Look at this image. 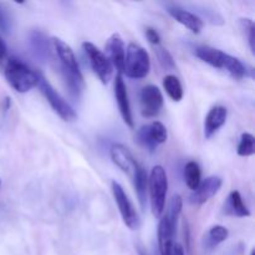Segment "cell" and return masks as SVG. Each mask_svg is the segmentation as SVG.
Masks as SVG:
<instances>
[{
	"label": "cell",
	"instance_id": "cell-1",
	"mask_svg": "<svg viewBox=\"0 0 255 255\" xmlns=\"http://www.w3.org/2000/svg\"><path fill=\"white\" fill-rule=\"evenodd\" d=\"M196 55L202 60L207 62L211 66L217 67V69H224L234 77V79H243L247 76V69L241 60L237 57L231 56L229 54H226L224 51L214 47L207 46H198L196 49Z\"/></svg>",
	"mask_w": 255,
	"mask_h": 255
},
{
	"label": "cell",
	"instance_id": "cell-2",
	"mask_svg": "<svg viewBox=\"0 0 255 255\" xmlns=\"http://www.w3.org/2000/svg\"><path fill=\"white\" fill-rule=\"evenodd\" d=\"M5 79L16 92L24 94L37 85L39 72L34 71L29 65L17 57H10L5 66Z\"/></svg>",
	"mask_w": 255,
	"mask_h": 255
},
{
	"label": "cell",
	"instance_id": "cell-3",
	"mask_svg": "<svg viewBox=\"0 0 255 255\" xmlns=\"http://www.w3.org/2000/svg\"><path fill=\"white\" fill-rule=\"evenodd\" d=\"M148 189L152 213L156 218H159L163 214L167 189H168V179L162 166H156L152 168L148 178Z\"/></svg>",
	"mask_w": 255,
	"mask_h": 255
},
{
	"label": "cell",
	"instance_id": "cell-4",
	"mask_svg": "<svg viewBox=\"0 0 255 255\" xmlns=\"http://www.w3.org/2000/svg\"><path fill=\"white\" fill-rule=\"evenodd\" d=\"M151 69V60L148 52L139 45L128 44L125 56L124 72L131 79H144Z\"/></svg>",
	"mask_w": 255,
	"mask_h": 255
},
{
	"label": "cell",
	"instance_id": "cell-5",
	"mask_svg": "<svg viewBox=\"0 0 255 255\" xmlns=\"http://www.w3.org/2000/svg\"><path fill=\"white\" fill-rule=\"evenodd\" d=\"M36 86L39 87L40 92L44 95L45 99H46L47 102L50 104V106L52 107V110H54L64 121L72 122L76 120L77 115L76 112L74 111V109L67 104L66 100H65L64 97L51 86V84H50L41 74H39Z\"/></svg>",
	"mask_w": 255,
	"mask_h": 255
},
{
	"label": "cell",
	"instance_id": "cell-6",
	"mask_svg": "<svg viewBox=\"0 0 255 255\" xmlns=\"http://www.w3.org/2000/svg\"><path fill=\"white\" fill-rule=\"evenodd\" d=\"M82 47H84L85 52H86L87 57H89L90 65H91L95 74L99 76L102 84H109L112 77V72H114V66H112L109 57L96 45H94L90 41H85L82 44Z\"/></svg>",
	"mask_w": 255,
	"mask_h": 255
},
{
	"label": "cell",
	"instance_id": "cell-7",
	"mask_svg": "<svg viewBox=\"0 0 255 255\" xmlns=\"http://www.w3.org/2000/svg\"><path fill=\"white\" fill-rule=\"evenodd\" d=\"M112 193H114V198L116 201L117 207L120 209L124 223L128 227L131 231H137L139 228V218L137 214L136 209H134L133 204L129 201L128 196L126 194L125 189L122 188L121 184L119 182L114 181L111 183Z\"/></svg>",
	"mask_w": 255,
	"mask_h": 255
},
{
	"label": "cell",
	"instance_id": "cell-8",
	"mask_svg": "<svg viewBox=\"0 0 255 255\" xmlns=\"http://www.w3.org/2000/svg\"><path fill=\"white\" fill-rule=\"evenodd\" d=\"M141 114L144 117H156L163 106V95L154 85L143 87L139 94Z\"/></svg>",
	"mask_w": 255,
	"mask_h": 255
},
{
	"label": "cell",
	"instance_id": "cell-9",
	"mask_svg": "<svg viewBox=\"0 0 255 255\" xmlns=\"http://www.w3.org/2000/svg\"><path fill=\"white\" fill-rule=\"evenodd\" d=\"M52 45H54V49L56 51L57 57H59L60 62H61L62 72L71 74L77 77H82L81 71H80L79 62H77L76 56H75L74 51L70 47V45H67L64 40L59 39V37H54L52 39Z\"/></svg>",
	"mask_w": 255,
	"mask_h": 255
},
{
	"label": "cell",
	"instance_id": "cell-10",
	"mask_svg": "<svg viewBox=\"0 0 255 255\" xmlns=\"http://www.w3.org/2000/svg\"><path fill=\"white\" fill-rule=\"evenodd\" d=\"M223 181L222 178L217 176L208 177L201 182L198 188L193 191V193L189 196V202L194 206H202V204L207 203L211 198H213L221 189Z\"/></svg>",
	"mask_w": 255,
	"mask_h": 255
},
{
	"label": "cell",
	"instance_id": "cell-11",
	"mask_svg": "<svg viewBox=\"0 0 255 255\" xmlns=\"http://www.w3.org/2000/svg\"><path fill=\"white\" fill-rule=\"evenodd\" d=\"M111 158L112 162H114L122 172H125L127 176L133 177L134 171H136L137 166H138V162L134 159L131 151H129L126 146L120 143L114 144V146L111 147Z\"/></svg>",
	"mask_w": 255,
	"mask_h": 255
},
{
	"label": "cell",
	"instance_id": "cell-12",
	"mask_svg": "<svg viewBox=\"0 0 255 255\" xmlns=\"http://www.w3.org/2000/svg\"><path fill=\"white\" fill-rule=\"evenodd\" d=\"M115 96H116L117 106H119L120 114L124 119L125 124L133 128V119H132L131 105L128 100V92H127L126 84H125L122 75H117L116 81H115Z\"/></svg>",
	"mask_w": 255,
	"mask_h": 255
},
{
	"label": "cell",
	"instance_id": "cell-13",
	"mask_svg": "<svg viewBox=\"0 0 255 255\" xmlns=\"http://www.w3.org/2000/svg\"><path fill=\"white\" fill-rule=\"evenodd\" d=\"M106 51L109 54V60L111 61L112 66L116 67L119 74L124 72L125 67V56H126V47L122 37L119 34H112L111 37L107 40Z\"/></svg>",
	"mask_w": 255,
	"mask_h": 255
},
{
	"label": "cell",
	"instance_id": "cell-14",
	"mask_svg": "<svg viewBox=\"0 0 255 255\" xmlns=\"http://www.w3.org/2000/svg\"><path fill=\"white\" fill-rule=\"evenodd\" d=\"M167 11L172 15L173 19H176L179 24L184 25L187 29L191 30L194 34H199L202 31L204 26V22L198 15L193 14V12L188 11L186 9H182V7L177 6V5H172V6H168V10Z\"/></svg>",
	"mask_w": 255,
	"mask_h": 255
},
{
	"label": "cell",
	"instance_id": "cell-15",
	"mask_svg": "<svg viewBox=\"0 0 255 255\" xmlns=\"http://www.w3.org/2000/svg\"><path fill=\"white\" fill-rule=\"evenodd\" d=\"M228 111L223 106H216L208 112L204 121V136L206 138H211L227 121Z\"/></svg>",
	"mask_w": 255,
	"mask_h": 255
},
{
	"label": "cell",
	"instance_id": "cell-16",
	"mask_svg": "<svg viewBox=\"0 0 255 255\" xmlns=\"http://www.w3.org/2000/svg\"><path fill=\"white\" fill-rule=\"evenodd\" d=\"M29 47L39 61H47L50 57V45L44 32L34 30L29 35Z\"/></svg>",
	"mask_w": 255,
	"mask_h": 255
},
{
	"label": "cell",
	"instance_id": "cell-17",
	"mask_svg": "<svg viewBox=\"0 0 255 255\" xmlns=\"http://www.w3.org/2000/svg\"><path fill=\"white\" fill-rule=\"evenodd\" d=\"M174 233L176 232L171 227L167 217H163L158 224V247L161 255H172Z\"/></svg>",
	"mask_w": 255,
	"mask_h": 255
},
{
	"label": "cell",
	"instance_id": "cell-18",
	"mask_svg": "<svg viewBox=\"0 0 255 255\" xmlns=\"http://www.w3.org/2000/svg\"><path fill=\"white\" fill-rule=\"evenodd\" d=\"M132 179H133V184L134 188H136L137 196H138L139 203H141V206L144 208V206H146L147 189H148V177H147L146 171H144L143 167H142L141 164L137 166Z\"/></svg>",
	"mask_w": 255,
	"mask_h": 255
},
{
	"label": "cell",
	"instance_id": "cell-19",
	"mask_svg": "<svg viewBox=\"0 0 255 255\" xmlns=\"http://www.w3.org/2000/svg\"><path fill=\"white\" fill-rule=\"evenodd\" d=\"M184 181L187 187L192 191H196L202 182V171L201 167L197 162L191 161L184 167Z\"/></svg>",
	"mask_w": 255,
	"mask_h": 255
},
{
	"label": "cell",
	"instance_id": "cell-20",
	"mask_svg": "<svg viewBox=\"0 0 255 255\" xmlns=\"http://www.w3.org/2000/svg\"><path fill=\"white\" fill-rule=\"evenodd\" d=\"M228 212L231 214H233V216L241 217V218L251 216V212H249L248 207L244 204L243 198H242L241 193L238 191H233L231 193V196L228 198Z\"/></svg>",
	"mask_w": 255,
	"mask_h": 255
},
{
	"label": "cell",
	"instance_id": "cell-21",
	"mask_svg": "<svg viewBox=\"0 0 255 255\" xmlns=\"http://www.w3.org/2000/svg\"><path fill=\"white\" fill-rule=\"evenodd\" d=\"M163 87L167 95L173 101H181L182 97H183V89H182V84L178 77L174 76V75H167L163 79Z\"/></svg>",
	"mask_w": 255,
	"mask_h": 255
},
{
	"label": "cell",
	"instance_id": "cell-22",
	"mask_svg": "<svg viewBox=\"0 0 255 255\" xmlns=\"http://www.w3.org/2000/svg\"><path fill=\"white\" fill-rule=\"evenodd\" d=\"M182 204H183V201H182V197L181 196H174L172 198L171 204H169V209H168V213H167V219H168L169 224L171 227L173 228V231L176 232L177 229V222H178L179 216H181V212H182Z\"/></svg>",
	"mask_w": 255,
	"mask_h": 255
},
{
	"label": "cell",
	"instance_id": "cell-23",
	"mask_svg": "<svg viewBox=\"0 0 255 255\" xmlns=\"http://www.w3.org/2000/svg\"><path fill=\"white\" fill-rule=\"evenodd\" d=\"M237 152L242 157L253 156L255 153V138L253 134L247 133V132L242 134L241 142H239Z\"/></svg>",
	"mask_w": 255,
	"mask_h": 255
},
{
	"label": "cell",
	"instance_id": "cell-24",
	"mask_svg": "<svg viewBox=\"0 0 255 255\" xmlns=\"http://www.w3.org/2000/svg\"><path fill=\"white\" fill-rule=\"evenodd\" d=\"M148 131L149 136H151L152 141L158 146V144L164 143L167 141V129L164 127L163 124L158 121L152 122L151 125H148Z\"/></svg>",
	"mask_w": 255,
	"mask_h": 255
},
{
	"label": "cell",
	"instance_id": "cell-25",
	"mask_svg": "<svg viewBox=\"0 0 255 255\" xmlns=\"http://www.w3.org/2000/svg\"><path fill=\"white\" fill-rule=\"evenodd\" d=\"M229 236V232L226 227L223 226H214L209 229L208 232V243L211 247L218 246L222 242L227 241Z\"/></svg>",
	"mask_w": 255,
	"mask_h": 255
},
{
	"label": "cell",
	"instance_id": "cell-26",
	"mask_svg": "<svg viewBox=\"0 0 255 255\" xmlns=\"http://www.w3.org/2000/svg\"><path fill=\"white\" fill-rule=\"evenodd\" d=\"M137 139H138L139 144H141V146H143L144 148L148 149V151L153 152L154 149L157 148V144L152 141L151 136H149L148 125H146V126H142L141 128L138 129V133H137Z\"/></svg>",
	"mask_w": 255,
	"mask_h": 255
},
{
	"label": "cell",
	"instance_id": "cell-27",
	"mask_svg": "<svg viewBox=\"0 0 255 255\" xmlns=\"http://www.w3.org/2000/svg\"><path fill=\"white\" fill-rule=\"evenodd\" d=\"M156 54H157V57H158L159 64L162 65V67H164V69H174L173 57H172V55L169 54L168 50L162 47L161 45H158L156 50Z\"/></svg>",
	"mask_w": 255,
	"mask_h": 255
},
{
	"label": "cell",
	"instance_id": "cell-28",
	"mask_svg": "<svg viewBox=\"0 0 255 255\" xmlns=\"http://www.w3.org/2000/svg\"><path fill=\"white\" fill-rule=\"evenodd\" d=\"M0 31L4 32V34L10 32V19L1 5H0Z\"/></svg>",
	"mask_w": 255,
	"mask_h": 255
},
{
	"label": "cell",
	"instance_id": "cell-29",
	"mask_svg": "<svg viewBox=\"0 0 255 255\" xmlns=\"http://www.w3.org/2000/svg\"><path fill=\"white\" fill-rule=\"evenodd\" d=\"M243 25H244V27H246L247 30H248V32H249V35H248V37H249V46H251V50H252V52H253L254 54V51H255V46H254V32H255V27H254V22L252 21L251 19H243Z\"/></svg>",
	"mask_w": 255,
	"mask_h": 255
},
{
	"label": "cell",
	"instance_id": "cell-30",
	"mask_svg": "<svg viewBox=\"0 0 255 255\" xmlns=\"http://www.w3.org/2000/svg\"><path fill=\"white\" fill-rule=\"evenodd\" d=\"M146 37L154 46L161 45V36H159L158 31L156 29H153V27H146Z\"/></svg>",
	"mask_w": 255,
	"mask_h": 255
},
{
	"label": "cell",
	"instance_id": "cell-31",
	"mask_svg": "<svg viewBox=\"0 0 255 255\" xmlns=\"http://www.w3.org/2000/svg\"><path fill=\"white\" fill-rule=\"evenodd\" d=\"M6 51H7L6 45H5L4 40L0 37V64H2V62H4L5 57H6Z\"/></svg>",
	"mask_w": 255,
	"mask_h": 255
},
{
	"label": "cell",
	"instance_id": "cell-32",
	"mask_svg": "<svg viewBox=\"0 0 255 255\" xmlns=\"http://www.w3.org/2000/svg\"><path fill=\"white\" fill-rule=\"evenodd\" d=\"M172 255H184V249L182 248V246H179V244H174Z\"/></svg>",
	"mask_w": 255,
	"mask_h": 255
},
{
	"label": "cell",
	"instance_id": "cell-33",
	"mask_svg": "<svg viewBox=\"0 0 255 255\" xmlns=\"http://www.w3.org/2000/svg\"><path fill=\"white\" fill-rule=\"evenodd\" d=\"M9 106H10V99H9V97H6V99H5V107H4V110L9 109Z\"/></svg>",
	"mask_w": 255,
	"mask_h": 255
},
{
	"label": "cell",
	"instance_id": "cell-34",
	"mask_svg": "<svg viewBox=\"0 0 255 255\" xmlns=\"http://www.w3.org/2000/svg\"><path fill=\"white\" fill-rule=\"evenodd\" d=\"M138 254H139V255H147L146 253H144V252H143V251H142V249H141V248H139V249H138Z\"/></svg>",
	"mask_w": 255,
	"mask_h": 255
},
{
	"label": "cell",
	"instance_id": "cell-35",
	"mask_svg": "<svg viewBox=\"0 0 255 255\" xmlns=\"http://www.w3.org/2000/svg\"><path fill=\"white\" fill-rule=\"evenodd\" d=\"M251 255H255V251L253 249V251H252V253H251Z\"/></svg>",
	"mask_w": 255,
	"mask_h": 255
},
{
	"label": "cell",
	"instance_id": "cell-36",
	"mask_svg": "<svg viewBox=\"0 0 255 255\" xmlns=\"http://www.w3.org/2000/svg\"><path fill=\"white\" fill-rule=\"evenodd\" d=\"M0 186H1V179H0Z\"/></svg>",
	"mask_w": 255,
	"mask_h": 255
}]
</instances>
